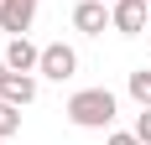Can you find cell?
I'll list each match as a JSON object with an SVG mask.
<instances>
[{
    "label": "cell",
    "instance_id": "13",
    "mask_svg": "<svg viewBox=\"0 0 151 145\" xmlns=\"http://www.w3.org/2000/svg\"><path fill=\"white\" fill-rule=\"evenodd\" d=\"M104 5H115V0H104Z\"/></svg>",
    "mask_w": 151,
    "mask_h": 145
},
{
    "label": "cell",
    "instance_id": "5",
    "mask_svg": "<svg viewBox=\"0 0 151 145\" xmlns=\"http://www.w3.org/2000/svg\"><path fill=\"white\" fill-rule=\"evenodd\" d=\"M109 11H115V31H120V36L146 31V0H115Z\"/></svg>",
    "mask_w": 151,
    "mask_h": 145
},
{
    "label": "cell",
    "instance_id": "7",
    "mask_svg": "<svg viewBox=\"0 0 151 145\" xmlns=\"http://www.w3.org/2000/svg\"><path fill=\"white\" fill-rule=\"evenodd\" d=\"M0 99L16 104V109H26V104L37 99V78H31V72H11V78H5V88H0Z\"/></svg>",
    "mask_w": 151,
    "mask_h": 145
},
{
    "label": "cell",
    "instance_id": "2",
    "mask_svg": "<svg viewBox=\"0 0 151 145\" xmlns=\"http://www.w3.org/2000/svg\"><path fill=\"white\" fill-rule=\"evenodd\" d=\"M42 78H52V83H68V78H73L78 72V52L73 47H63V42H52V47H42Z\"/></svg>",
    "mask_w": 151,
    "mask_h": 145
},
{
    "label": "cell",
    "instance_id": "6",
    "mask_svg": "<svg viewBox=\"0 0 151 145\" xmlns=\"http://www.w3.org/2000/svg\"><path fill=\"white\" fill-rule=\"evenodd\" d=\"M5 62H11V72H37V68H42V47H31L26 36H11Z\"/></svg>",
    "mask_w": 151,
    "mask_h": 145
},
{
    "label": "cell",
    "instance_id": "10",
    "mask_svg": "<svg viewBox=\"0 0 151 145\" xmlns=\"http://www.w3.org/2000/svg\"><path fill=\"white\" fill-rule=\"evenodd\" d=\"M136 135H141V145H151V109L136 114Z\"/></svg>",
    "mask_w": 151,
    "mask_h": 145
},
{
    "label": "cell",
    "instance_id": "11",
    "mask_svg": "<svg viewBox=\"0 0 151 145\" xmlns=\"http://www.w3.org/2000/svg\"><path fill=\"white\" fill-rule=\"evenodd\" d=\"M104 145H141V135H136V130H120V135H109Z\"/></svg>",
    "mask_w": 151,
    "mask_h": 145
},
{
    "label": "cell",
    "instance_id": "9",
    "mask_svg": "<svg viewBox=\"0 0 151 145\" xmlns=\"http://www.w3.org/2000/svg\"><path fill=\"white\" fill-rule=\"evenodd\" d=\"M16 130H21V109H16V104H5V99H0V140H11Z\"/></svg>",
    "mask_w": 151,
    "mask_h": 145
},
{
    "label": "cell",
    "instance_id": "12",
    "mask_svg": "<svg viewBox=\"0 0 151 145\" xmlns=\"http://www.w3.org/2000/svg\"><path fill=\"white\" fill-rule=\"evenodd\" d=\"M5 78H11V62H5V57H0V88H5Z\"/></svg>",
    "mask_w": 151,
    "mask_h": 145
},
{
    "label": "cell",
    "instance_id": "1",
    "mask_svg": "<svg viewBox=\"0 0 151 145\" xmlns=\"http://www.w3.org/2000/svg\"><path fill=\"white\" fill-rule=\"evenodd\" d=\"M63 114L73 119L78 130H109L115 124V93L109 88H78Z\"/></svg>",
    "mask_w": 151,
    "mask_h": 145
},
{
    "label": "cell",
    "instance_id": "3",
    "mask_svg": "<svg viewBox=\"0 0 151 145\" xmlns=\"http://www.w3.org/2000/svg\"><path fill=\"white\" fill-rule=\"evenodd\" d=\"M31 16H37V0H0V31L5 36H26Z\"/></svg>",
    "mask_w": 151,
    "mask_h": 145
},
{
    "label": "cell",
    "instance_id": "4",
    "mask_svg": "<svg viewBox=\"0 0 151 145\" xmlns=\"http://www.w3.org/2000/svg\"><path fill=\"white\" fill-rule=\"evenodd\" d=\"M73 26L89 31V36H99L104 26H115V11H109L104 0H78V5H73Z\"/></svg>",
    "mask_w": 151,
    "mask_h": 145
},
{
    "label": "cell",
    "instance_id": "14",
    "mask_svg": "<svg viewBox=\"0 0 151 145\" xmlns=\"http://www.w3.org/2000/svg\"><path fill=\"white\" fill-rule=\"evenodd\" d=\"M0 145H5V140H0Z\"/></svg>",
    "mask_w": 151,
    "mask_h": 145
},
{
    "label": "cell",
    "instance_id": "8",
    "mask_svg": "<svg viewBox=\"0 0 151 145\" xmlns=\"http://www.w3.org/2000/svg\"><path fill=\"white\" fill-rule=\"evenodd\" d=\"M130 99H136L141 109H151V68H136V72H130Z\"/></svg>",
    "mask_w": 151,
    "mask_h": 145
}]
</instances>
